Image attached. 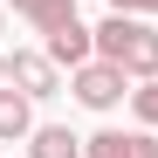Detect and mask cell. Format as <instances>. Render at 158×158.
<instances>
[{
    "instance_id": "cell-1",
    "label": "cell",
    "mask_w": 158,
    "mask_h": 158,
    "mask_svg": "<svg viewBox=\"0 0 158 158\" xmlns=\"http://www.w3.org/2000/svg\"><path fill=\"white\" fill-rule=\"evenodd\" d=\"M96 55L117 62L131 83H151V76H158V28H151L144 14H117L110 7V21L96 28Z\"/></svg>"
},
{
    "instance_id": "cell-2",
    "label": "cell",
    "mask_w": 158,
    "mask_h": 158,
    "mask_svg": "<svg viewBox=\"0 0 158 158\" xmlns=\"http://www.w3.org/2000/svg\"><path fill=\"white\" fill-rule=\"evenodd\" d=\"M69 89H76V103H83V110H117V103H124V89H131V76H124L117 62L89 55L83 69H69Z\"/></svg>"
},
{
    "instance_id": "cell-3",
    "label": "cell",
    "mask_w": 158,
    "mask_h": 158,
    "mask_svg": "<svg viewBox=\"0 0 158 158\" xmlns=\"http://www.w3.org/2000/svg\"><path fill=\"white\" fill-rule=\"evenodd\" d=\"M7 83H14V89H28V96L41 103V96H55V89H62V62L48 55V48H14V55H7Z\"/></svg>"
},
{
    "instance_id": "cell-4",
    "label": "cell",
    "mask_w": 158,
    "mask_h": 158,
    "mask_svg": "<svg viewBox=\"0 0 158 158\" xmlns=\"http://www.w3.org/2000/svg\"><path fill=\"white\" fill-rule=\"evenodd\" d=\"M83 158H158V138L138 124V131H96L83 138Z\"/></svg>"
},
{
    "instance_id": "cell-5",
    "label": "cell",
    "mask_w": 158,
    "mask_h": 158,
    "mask_svg": "<svg viewBox=\"0 0 158 158\" xmlns=\"http://www.w3.org/2000/svg\"><path fill=\"white\" fill-rule=\"evenodd\" d=\"M41 48H48V55H55L62 69H83V62L96 55V28H83V21H62V28L48 35Z\"/></svg>"
},
{
    "instance_id": "cell-6",
    "label": "cell",
    "mask_w": 158,
    "mask_h": 158,
    "mask_svg": "<svg viewBox=\"0 0 158 158\" xmlns=\"http://www.w3.org/2000/svg\"><path fill=\"white\" fill-rule=\"evenodd\" d=\"M28 131H35V96L14 89V83H0V144H21Z\"/></svg>"
},
{
    "instance_id": "cell-7",
    "label": "cell",
    "mask_w": 158,
    "mask_h": 158,
    "mask_svg": "<svg viewBox=\"0 0 158 158\" xmlns=\"http://www.w3.org/2000/svg\"><path fill=\"white\" fill-rule=\"evenodd\" d=\"M28 158H83V138L69 124H35L28 131Z\"/></svg>"
},
{
    "instance_id": "cell-8",
    "label": "cell",
    "mask_w": 158,
    "mask_h": 158,
    "mask_svg": "<svg viewBox=\"0 0 158 158\" xmlns=\"http://www.w3.org/2000/svg\"><path fill=\"white\" fill-rule=\"evenodd\" d=\"M14 14H28L35 35H55L62 21H76V0H14Z\"/></svg>"
},
{
    "instance_id": "cell-9",
    "label": "cell",
    "mask_w": 158,
    "mask_h": 158,
    "mask_svg": "<svg viewBox=\"0 0 158 158\" xmlns=\"http://www.w3.org/2000/svg\"><path fill=\"white\" fill-rule=\"evenodd\" d=\"M131 110H138V124H144V131H158V76H151L144 89H131Z\"/></svg>"
},
{
    "instance_id": "cell-10",
    "label": "cell",
    "mask_w": 158,
    "mask_h": 158,
    "mask_svg": "<svg viewBox=\"0 0 158 158\" xmlns=\"http://www.w3.org/2000/svg\"><path fill=\"white\" fill-rule=\"evenodd\" d=\"M117 14H144V21H158V0H110Z\"/></svg>"
},
{
    "instance_id": "cell-11",
    "label": "cell",
    "mask_w": 158,
    "mask_h": 158,
    "mask_svg": "<svg viewBox=\"0 0 158 158\" xmlns=\"http://www.w3.org/2000/svg\"><path fill=\"white\" fill-rule=\"evenodd\" d=\"M0 28H7V0H0Z\"/></svg>"
},
{
    "instance_id": "cell-12",
    "label": "cell",
    "mask_w": 158,
    "mask_h": 158,
    "mask_svg": "<svg viewBox=\"0 0 158 158\" xmlns=\"http://www.w3.org/2000/svg\"><path fill=\"white\" fill-rule=\"evenodd\" d=\"M0 83H7V55H0Z\"/></svg>"
}]
</instances>
